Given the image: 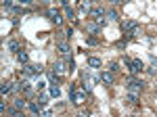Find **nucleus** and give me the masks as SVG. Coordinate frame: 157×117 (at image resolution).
I'll return each instance as SVG.
<instances>
[{
	"mask_svg": "<svg viewBox=\"0 0 157 117\" xmlns=\"http://www.w3.org/2000/svg\"><path fill=\"white\" fill-rule=\"evenodd\" d=\"M50 96H52V98H59V96H61L59 84H50Z\"/></svg>",
	"mask_w": 157,
	"mask_h": 117,
	"instance_id": "dca6fc26",
	"label": "nucleus"
},
{
	"mask_svg": "<svg viewBox=\"0 0 157 117\" xmlns=\"http://www.w3.org/2000/svg\"><path fill=\"white\" fill-rule=\"evenodd\" d=\"M15 55H17V61H19L21 65H27V63H29V55H27V50L21 48V50H17Z\"/></svg>",
	"mask_w": 157,
	"mask_h": 117,
	"instance_id": "9d476101",
	"label": "nucleus"
},
{
	"mask_svg": "<svg viewBox=\"0 0 157 117\" xmlns=\"http://www.w3.org/2000/svg\"><path fill=\"white\" fill-rule=\"evenodd\" d=\"M44 86H46L44 82H38V84H36V88H38V90H44Z\"/></svg>",
	"mask_w": 157,
	"mask_h": 117,
	"instance_id": "2f4dec72",
	"label": "nucleus"
},
{
	"mask_svg": "<svg viewBox=\"0 0 157 117\" xmlns=\"http://www.w3.org/2000/svg\"><path fill=\"white\" fill-rule=\"evenodd\" d=\"M105 17H107V21H109V23H113V21H117V19H120V15H117V11H113V9L105 13Z\"/></svg>",
	"mask_w": 157,
	"mask_h": 117,
	"instance_id": "4468645a",
	"label": "nucleus"
},
{
	"mask_svg": "<svg viewBox=\"0 0 157 117\" xmlns=\"http://www.w3.org/2000/svg\"><path fill=\"white\" fill-rule=\"evenodd\" d=\"M2 6H4V9H13V0H4Z\"/></svg>",
	"mask_w": 157,
	"mask_h": 117,
	"instance_id": "7c9ffc66",
	"label": "nucleus"
},
{
	"mask_svg": "<svg viewBox=\"0 0 157 117\" xmlns=\"http://www.w3.org/2000/svg\"><path fill=\"white\" fill-rule=\"evenodd\" d=\"M143 69H145V65H143V61H138V58H132V63L128 65V71H130L132 75H138Z\"/></svg>",
	"mask_w": 157,
	"mask_h": 117,
	"instance_id": "423d86ee",
	"label": "nucleus"
},
{
	"mask_svg": "<svg viewBox=\"0 0 157 117\" xmlns=\"http://www.w3.org/2000/svg\"><path fill=\"white\" fill-rule=\"evenodd\" d=\"M61 4H63V6H65V4H69V0H59Z\"/></svg>",
	"mask_w": 157,
	"mask_h": 117,
	"instance_id": "72a5a7b5",
	"label": "nucleus"
},
{
	"mask_svg": "<svg viewBox=\"0 0 157 117\" xmlns=\"http://www.w3.org/2000/svg\"><path fill=\"white\" fill-rule=\"evenodd\" d=\"M98 29H101V27H98V25H97V23H94V21H92V23L88 25V32H90V34H97Z\"/></svg>",
	"mask_w": 157,
	"mask_h": 117,
	"instance_id": "b1692460",
	"label": "nucleus"
},
{
	"mask_svg": "<svg viewBox=\"0 0 157 117\" xmlns=\"http://www.w3.org/2000/svg\"><path fill=\"white\" fill-rule=\"evenodd\" d=\"M69 98H71V103H75V105H84L86 98H88V90L86 88H69Z\"/></svg>",
	"mask_w": 157,
	"mask_h": 117,
	"instance_id": "f03ea898",
	"label": "nucleus"
},
{
	"mask_svg": "<svg viewBox=\"0 0 157 117\" xmlns=\"http://www.w3.org/2000/svg\"><path fill=\"white\" fill-rule=\"evenodd\" d=\"M113 4H121V2H126V0H111Z\"/></svg>",
	"mask_w": 157,
	"mask_h": 117,
	"instance_id": "473e14b6",
	"label": "nucleus"
},
{
	"mask_svg": "<svg viewBox=\"0 0 157 117\" xmlns=\"http://www.w3.org/2000/svg\"><path fill=\"white\" fill-rule=\"evenodd\" d=\"M15 107H17V109H27V100H23V98H17V100H15Z\"/></svg>",
	"mask_w": 157,
	"mask_h": 117,
	"instance_id": "4be33fe9",
	"label": "nucleus"
},
{
	"mask_svg": "<svg viewBox=\"0 0 157 117\" xmlns=\"http://www.w3.org/2000/svg\"><path fill=\"white\" fill-rule=\"evenodd\" d=\"M40 115H42V117H50V115H52V111H50V109H42Z\"/></svg>",
	"mask_w": 157,
	"mask_h": 117,
	"instance_id": "cd10ccee",
	"label": "nucleus"
},
{
	"mask_svg": "<svg viewBox=\"0 0 157 117\" xmlns=\"http://www.w3.org/2000/svg\"><path fill=\"white\" fill-rule=\"evenodd\" d=\"M17 2H19V4H21V6H29V4H32V2H34V0H17Z\"/></svg>",
	"mask_w": 157,
	"mask_h": 117,
	"instance_id": "c756f323",
	"label": "nucleus"
},
{
	"mask_svg": "<svg viewBox=\"0 0 157 117\" xmlns=\"http://www.w3.org/2000/svg\"><path fill=\"white\" fill-rule=\"evenodd\" d=\"M149 73H151V75L157 73V58L155 57H151V61H149Z\"/></svg>",
	"mask_w": 157,
	"mask_h": 117,
	"instance_id": "f3484780",
	"label": "nucleus"
},
{
	"mask_svg": "<svg viewBox=\"0 0 157 117\" xmlns=\"http://www.w3.org/2000/svg\"><path fill=\"white\" fill-rule=\"evenodd\" d=\"M109 69H111V73H115V71H120V63H117V61H113V63L109 65Z\"/></svg>",
	"mask_w": 157,
	"mask_h": 117,
	"instance_id": "393cba45",
	"label": "nucleus"
},
{
	"mask_svg": "<svg viewBox=\"0 0 157 117\" xmlns=\"http://www.w3.org/2000/svg\"><path fill=\"white\" fill-rule=\"evenodd\" d=\"M105 9L103 6H94V9H90V19H98V17H105Z\"/></svg>",
	"mask_w": 157,
	"mask_h": 117,
	"instance_id": "f8f14e48",
	"label": "nucleus"
},
{
	"mask_svg": "<svg viewBox=\"0 0 157 117\" xmlns=\"http://www.w3.org/2000/svg\"><path fill=\"white\" fill-rule=\"evenodd\" d=\"M82 84H84L86 90H92V88H94V84H97V77H92L90 73H84V75H82Z\"/></svg>",
	"mask_w": 157,
	"mask_h": 117,
	"instance_id": "0eeeda50",
	"label": "nucleus"
},
{
	"mask_svg": "<svg viewBox=\"0 0 157 117\" xmlns=\"http://www.w3.org/2000/svg\"><path fill=\"white\" fill-rule=\"evenodd\" d=\"M38 103H40V107H42V109H44V107H46V103H48V96H46V94H40V96H38Z\"/></svg>",
	"mask_w": 157,
	"mask_h": 117,
	"instance_id": "5701e85b",
	"label": "nucleus"
},
{
	"mask_svg": "<svg viewBox=\"0 0 157 117\" xmlns=\"http://www.w3.org/2000/svg\"><path fill=\"white\" fill-rule=\"evenodd\" d=\"M121 32L126 34V38H134V36L140 32V25H138V21H134V19H126V21H121Z\"/></svg>",
	"mask_w": 157,
	"mask_h": 117,
	"instance_id": "f257e3e1",
	"label": "nucleus"
},
{
	"mask_svg": "<svg viewBox=\"0 0 157 117\" xmlns=\"http://www.w3.org/2000/svg\"><path fill=\"white\" fill-rule=\"evenodd\" d=\"M82 13H84V15H86V13H90V0H86L84 4H82Z\"/></svg>",
	"mask_w": 157,
	"mask_h": 117,
	"instance_id": "a878e982",
	"label": "nucleus"
},
{
	"mask_svg": "<svg viewBox=\"0 0 157 117\" xmlns=\"http://www.w3.org/2000/svg\"><path fill=\"white\" fill-rule=\"evenodd\" d=\"M63 11H65V17H67V19H75V13H73V9L71 6H69V4H65V6H63Z\"/></svg>",
	"mask_w": 157,
	"mask_h": 117,
	"instance_id": "a211bd4d",
	"label": "nucleus"
},
{
	"mask_svg": "<svg viewBox=\"0 0 157 117\" xmlns=\"http://www.w3.org/2000/svg\"><path fill=\"white\" fill-rule=\"evenodd\" d=\"M13 90H15V82H2V86H0V94H2V96L11 94Z\"/></svg>",
	"mask_w": 157,
	"mask_h": 117,
	"instance_id": "1a4fd4ad",
	"label": "nucleus"
},
{
	"mask_svg": "<svg viewBox=\"0 0 157 117\" xmlns=\"http://www.w3.org/2000/svg\"><path fill=\"white\" fill-rule=\"evenodd\" d=\"M101 82L105 84V86L113 84V73H111V71H103V73H101Z\"/></svg>",
	"mask_w": 157,
	"mask_h": 117,
	"instance_id": "ddd939ff",
	"label": "nucleus"
},
{
	"mask_svg": "<svg viewBox=\"0 0 157 117\" xmlns=\"http://www.w3.org/2000/svg\"><path fill=\"white\" fill-rule=\"evenodd\" d=\"M126 86H128V92H138L140 94V90H143V82L136 80L134 75H130V77L126 80Z\"/></svg>",
	"mask_w": 157,
	"mask_h": 117,
	"instance_id": "20e7f679",
	"label": "nucleus"
},
{
	"mask_svg": "<svg viewBox=\"0 0 157 117\" xmlns=\"http://www.w3.org/2000/svg\"><path fill=\"white\" fill-rule=\"evenodd\" d=\"M44 71V67L40 65V63H36V65H23V77L25 80H32V77H40V73Z\"/></svg>",
	"mask_w": 157,
	"mask_h": 117,
	"instance_id": "7ed1b4c3",
	"label": "nucleus"
},
{
	"mask_svg": "<svg viewBox=\"0 0 157 117\" xmlns=\"http://www.w3.org/2000/svg\"><path fill=\"white\" fill-rule=\"evenodd\" d=\"M27 109H29V113H34V115H38V113L42 111V107H40V103H38V100L29 103V107H27Z\"/></svg>",
	"mask_w": 157,
	"mask_h": 117,
	"instance_id": "2eb2a0df",
	"label": "nucleus"
},
{
	"mask_svg": "<svg viewBox=\"0 0 157 117\" xmlns=\"http://www.w3.org/2000/svg\"><path fill=\"white\" fill-rule=\"evenodd\" d=\"M138 96H140L138 92H128V103H130V105H136V103H138Z\"/></svg>",
	"mask_w": 157,
	"mask_h": 117,
	"instance_id": "412c9836",
	"label": "nucleus"
},
{
	"mask_svg": "<svg viewBox=\"0 0 157 117\" xmlns=\"http://www.w3.org/2000/svg\"><path fill=\"white\" fill-rule=\"evenodd\" d=\"M88 67H101V58L98 57H88Z\"/></svg>",
	"mask_w": 157,
	"mask_h": 117,
	"instance_id": "6ab92c4d",
	"label": "nucleus"
},
{
	"mask_svg": "<svg viewBox=\"0 0 157 117\" xmlns=\"http://www.w3.org/2000/svg\"><path fill=\"white\" fill-rule=\"evenodd\" d=\"M86 42H88V44H92V46H94V44H97L98 40H97V38H94V36H88V40H86Z\"/></svg>",
	"mask_w": 157,
	"mask_h": 117,
	"instance_id": "c85d7f7f",
	"label": "nucleus"
},
{
	"mask_svg": "<svg viewBox=\"0 0 157 117\" xmlns=\"http://www.w3.org/2000/svg\"><path fill=\"white\" fill-rule=\"evenodd\" d=\"M52 69L57 71V73H59V75H63V73H65V71L69 69V65H67V63H63V61H57V63H55V65H52Z\"/></svg>",
	"mask_w": 157,
	"mask_h": 117,
	"instance_id": "9b49d317",
	"label": "nucleus"
},
{
	"mask_svg": "<svg viewBox=\"0 0 157 117\" xmlns=\"http://www.w3.org/2000/svg\"><path fill=\"white\" fill-rule=\"evenodd\" d=\"M46 15H48V19L55 25H61V23H63V17H61V11H59V9H55V6H52V9H48V11H46Z\"/></svg>",
	"mask_w": 157,
	"mask_h": 117,
	"instance_id": "39448f33",
	"label": "nucleus"
},
{
	"mask_svg": "<svg viewBox=\"0 0 157 117\" xmlns=\"http://www.w3.org/2000/svg\"><path fill=\"white\" fill-rule=\"evenodd\" d=\"M57 50H59V55H61V57H65V58H71V57H69L71 48H69V44H67V42H59V44H57Z\"/></svg>",
	"mask_w": 157,
	"mask_h": 117,
	"instance_id": "6e6552de",
	"label": "nucleus"
},
{
	"mask_svg": "<svg viewBox=\"0 0 157 117\" xmlns=\"http://www.w3.org/2000/svg\"><path fill=\"white\" fill-rule=\"evenodd\" d=\"M6 48H9L11 52H17V50H21V46H19V42H17V40H11V42L6 44Z\"/></svg>",
	"mask_w": 157,
	"mask_h": 117,
	"instance_id": "aec40b11",
	"label": "nucleus"
},
{
	"mask_svg": "<svg viewBox=\"0 0 157 117\" xmlns=\"http://www.w3.org/2000/svg\"><path fill=\"white\" fill-rule=\"evenodd\" d=\"M9 115H13V117H19V115H21V109H17V107H15V109H11V111H9Z\"/></svg>",
	"mask_w": 157,
	"mask_h": 117,
	"instance_id": "bb28decb",
	"label": "nucleus"
}]
</instances>
